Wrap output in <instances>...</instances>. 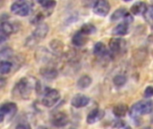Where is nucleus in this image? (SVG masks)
<instances>
[{"mask_svg": "<svg viewBox=\"0 0 153 129\" xmlns=\"http://www.w3.org/2000/svg\"><path fill=\"white\" fill-rule=\"evenodd\" d=\"M68 122H69L68 116L62 111L56 112V114H53V116L51 117V123L53 126L56 128H63L66 126Z\"/></svg>", "mask_w": 153, "mask_h": 129, "instance_id": "9", "label": "nucleus"}, {"mask_svg": "<svg viewBox=\"0 0 153 129\" xmlns=\"http://www.w3.org/2000/svg\"><path fill=\"white\" fill-rule=\"evenodd\" d=\"M17 112V105L14 102H6L0 108V121L4 122L6 117L13 118Z\"/></svg>", "mask_w": 153, "mask_h": 129, "instance_id": "5", "label": "nucleus"}, {"mask_svg": "<svg viewBox=\"0 0 153 129\" xmlns=\"http://www.w3.org/2000/svg\"><path fill=\"white\" fill-rule=\"evenodd\" d=\"M126 77L123 75H117L113 78V84L117 87H122L126 84Z\"/></svg>", "mask_w": 153, "mask_h": 129, "instance_id": "24", "label": "nucleus"}, {"mask_svg": "<svg viewBox=\"0 0 153 129\" xmlns=\"http://www.w3.org/2000/svg\"><path fill=\"white\" fill-rule=\"evenodd\" d=\"M38 3L46 11H50V9L52 10L56 6V2L53 1V0H39Z\"/></svg>", "mask_w": 153, "mask_h": 129, "instance_id": "22", "label": "nucleus"}, {"mask_svg": "<svg viewBox=\"0 0 153 129\" xmlns=\"http://www.w3.org/2000/svg\"><path fill=\"white\" fill-rule=\"evenodd\" d=\"M91 83H92V80L89 75H82L79 78L77 82V85L81 89H86L91 84Z\"/></svg>", "mask_w": 153, "mask_h": 129, "instance_id": "20", "label": "nucleus"}, {"mask_svg": "<svg viewBox=\"0 0 153 129\" xmlns=\"http://www.w3.org/2000/svg\"><path fill=\"white\" fill-rule=\"evenodd\" d=\"M105 116V112L104 110H100V109H95L93 110H91L89 115L87 116V123L90 125L95 124L98 121L101 120Z\"/></svg>", "mask_w": 153, "mask_h": 129, "instance_id": "10", "label": "nucleus"}, {"mask_svg": "<svg viewBox=\"0 0 153 129\" xmlns=\"http://www.w3.org/2000/svg\"><path fill=\"white\" fill-rule=\"evenodd\" d=\"M143 96L145 98H151L153 96V87L152 86H148L143 93Z\"/></svg>", "mask_w": 153, "mask_h": 129, "instance_id": "28", "label": "nucleus"}, {"mask_svg": "<svg viewBox=\"0 0 153 129\" xmlns=\"http://www.w3.org/2000/svg\"><path fill=\"white\" fill-rule=\"evenodd\" d=\"M80 31L86 35H91V34L96 32V27L91 23H85L81 27Z\"/></svg>", "mask_w": 153, "mask_h": 129, "instance_id": "23", "label": "nucleus"}, {"mask_svg": "<svg viewBox=\"0 0 153 129\" xmlns=\"http://www.w3.org/2000/svg\"><path fill=\"white\" fill-rule=\"evenodd\" d=\"M33 9V3L31 1H15L11 5V12L19 16L29 15Z\"/></svg>", "mask_w": 153, "mask_h": 129, "instance_id": "2", "label": "nucleus"}, {"mask_svg": "<svg viewBox=\"0 0 153 129\" xmlns=\"http://www.w3.org/2000/svg\"><path fill=\"white\" fill-rule=\"evenodd\" d=\"M141 129H152L150 127H145V128H143Z\"/></svg>", "mask_w": 153, "mask_h": 129, "instance_id": "32", "label": "nucleus"}, {"mask_svg": "<svg viewBox=\"0 0 153 129\" xmlns=\"http://www.w3.org/2000/svg\"><path fill=\"white\" fill-rule=\"evenodd\" d=\"M90 103V98L83 94H76L71 101L72 106L74 108H82Z\"/></svg>", "mask_w": 153, "mask_h": 129, "instance_id": "11", "label": "nucleus"}, {"mask_svg": "<svg viewBox=\"0 0 153 129\" xmlns=\"http://www.w3.org/2000/svg\"><path fill=\"white\" fill-rule=\"evenodd\" d=\"M127 13H128L127 10L124 7H121L113 13V14L110 17V20H111V22H117V21H120L121 19L125 20Z\"/></svg>", "mask_w": 153, "mask_h": 129, "instance_id": "19", "label": "nucleus"}, {"mask_svg": "<svg viewBox=\"0 0 153 129\" xmlns=\"http://www.w3.org/2000/svg\"><path fill=\"white\" fill-rule=\"evenodd\" d=\"M93 52L99 57H106L107 56H109V52L108 51L107 47L103 42H97L94 46Z\"/></svg>", "mask_w": 153, "mask_h": 129, "instance_id": "17", "label": "nucleus"}, {"mask_svg": "<svg viewBox=\"0 0 153 129\" xmlns=\"http://www.w3.org/2000/svg\"><path fill=\"white\" fill-rule=\"evenodd\" d=\"M128 110H129V109H128L127 105H126V104H118V105H116L113 108V114L117 118H123L127 114Z\"/></svg>", "mask_w": 153, "mask_h": 129, "instance_id": "18", "label": "nucleus"}, {"mask_svg": "<svg viewBox=\"0 0 153 129\" xmlns=\"http://www.w3.org/2000/svg\"><path fill=\"white\" fill-rule=\"evenodd\" d=\"M144 18H145L146 22L149 24H151V26L153 28V5L148 8L147 12L144 14Z\"/></svg>", "mask_w": 153, "mask_h": 129, "instance_id": "26", "label": "nucleus"}, {"mask_svg": "<svg viewBox=\"0 0 153 129\" xmlns=\"http://www.w3.org/2000/svg\"><path fill=\"white\" fill-rule=\"evenodd\" d=\"M13 68V63L8 60H2L0 63V74L5 75L11 72Z\"/></svg>", "mask_w": 153, "mask_h": 129, "instance_id": "21", "label": "nucleus"}, {"mask_svg": "<svg viewBox=\"0 0 153 129\" xmlns=\"http://www.w3.org/2000/svg\"><path fill=\"white\" fill-rule=\"evenodd\" d=\"M93 12L100 16H107L110 11V4L106 0H99L93 4Z\"/></svg>", "mask_w": 153, "mask_h": 129, "instance_id": "7", "label": "nucleus"}, {"mask_svg": "<svg viewBox=\"0 0 153 129\" xmlns=\"http://www.w3.org/2000/svg\"><path fill=\"white\" fill-rule=\"evenodd\" d=\"M20 24L15 22H10L8 21H4L1 22V35H4L5 37H8L10 34L15 33L19 31Z\"/></svg>", "mask_w": 153, "mask_h": 129, "instance_id": "8", "label": "nucleus"}, {"mask_svg": "<svg viewBox=\"0 0 153 129\" xmlns=\"http://www.w3.org/2000/svg\"><path fill=\"white\" fill-rule=\"evenodd\" d=\"M50 46H51V48L55 51H57V52H61L64 49V44H63V42L60 41V40H52L51 43H50Z\"/></svg>", "mask_w": 153, "mask_h": 129, "instance_id": "25", "label": "nucleus"}, {"mask_svg": "<svg viewBox=\"0 0 153 129\" xmlns=\"http://www.w3.org/2000/svg\"><path fill=\"white\" fill-rule=\"evenodd\" d=\"M88 42V35L82 33L81 31H77L72 38V43L76 47H82Z\"/></svg>", "mask_w": 153, "mask_h": 129, "instance_id": "13", "label": "nucleus"}, {"mask_svg": "<svg viewBox=\"0 0 153 129\" xmlns=\"http://www.w3.org/2000/svg\"><path fill=\"white\" fill-rule=\"evenodd\" d=\"M48 26L46 23H40L39 25H37L35 31L32 33V37L34 39H43L47 36L48 32Z\"/></svg>", "mask_w": 153, "mask_h": 129, "instance_id": "15", "label": "nucleus"}, {"mask_svg": "<svg viewBox=\"0 0 153 129\" xmlns=\"http://www.w3.org/2000/svg\"><path fill=\"white\" fill-rule=\"evenodd\" d=\"M112 127L115 128H124L126 127V123L125 121H122V120H117V121H114Z\"/></svg>", "mask_w": 153, "mask_h": 129, "instance_id": "29", "label": "nucleus"}, {"mask_svg": "<svg viewBox=\"0 0 153 129\" xmlns=\"http://www.w3.org/2000/svg\"><path fill=\"white\" fill-rule=\"evenodd\" d=\"M60 93L58 91L54 89H46L43 98L41 100V103L48 108L53 107L57 101L60 100Z\"/></svg>", "mask_w": 153, "mask_h": 129, "instance_id": "4", "label": "nucleus"}, {"mask_svg": "<svg viewBox=\"0 0 153 129\" xmlns=\"http://www.w3.org/2000/svg\"><path fill=\"white\" fill-rule=\"evenodd\" d=\"M148 6H147V4L145 2H142V1H139V2H135L132 6H131V13L134 15H141V14H145V13L147 12L148 10Z\"/></svg>", "mask_w": 153, "mask_h": 129, "instance_id": "12", "label": "nucleus"}, {"mask_svg": "<svg viewBox=\"0 0 153 129\" xmlns=\"http://www.w3.org/2000/svg\"><path fill=\"white\" fill-rule=\"evenodd\" d=\"M110 51L114 54H121L126 49V41L121 38H113L109 41Z\"/></svg>", "mask_w": 153, "mask_h": 129, "instance_id": "6", "label": "nucleus"}, {"mask_svg": "<svg viewBox=\"0 0 153 129\" xmlns=\"http://www.w3.org/2000/svg\"><path fill=\"white\" fill-rule=\"evenodd\" d=\"M153 110V101H140L134 104L130 110L129 113L131 117L136 118L138 116H143V115H147L152 113Z\"/></svg>", "mask_w": 153, "mask_h": 129, "instance_id": "1", "label": "nucleus"}, {"mask_svg": "<svg viewBox=\"0 0 153 129\" xmlns=\"http://www.w3.org/2000/svg\"><path fill=\"white\" fill-rule=\"evenodd\" d=\"M40 75L48 80H53L58 75V72L52 66H45L40 69Z\"/></svg>", "mask_w": 153, "mask_h": 129, "instance_id": "16", "label": "nucleus"}, {"mask_svg": "<svg viewBox=\"0 0 153 129\" xmlns=\"http://www.w3.org/2000/svg\"><path fill=\"white\" fill-rule=\"evenodd\" d=\"M130 31V27H129V23L123 22L121 23H119L118 25H117L113 31H112V34L115 36H125L126 34H128Z\"/></svg>", "mask_w": 153, "mask_h": 129, "instance_id": "14", "label": "nucleus"}, {"mask_svg": "<svg viewBox=\"0 0 153 129\" xmlns=\"http://www.w3.org/2000/svg\"><path fill=\"white\" fill-rule=\"evenodd\" d=\"M13 55V51L11 48H5L1 50V57H10Z\"/></svg>", "mask_w": 153, "mask_h": 129, "instance_id": "27", "label": "nucleus"}, {"mask_svg": "<svg viewBox=\"0 0 153 129\" xmlns=\"http://www.w3.org/2000/svg\"><path fill=\"white\" fill-rule=\"evenodd\" d=\"M37 129H49L48 128H47V127H43V126H40V127H39Z\"/></svg>", "mask_w": 153, "mask_h": 129, "instance_id": "31", "label": "nucleus"}, {"mask_svg": "<svg viewBox=\"0 0 153 129\" xmlns=\"http://www.w3.org/2000/svg\"><path fill=\"white\" fill-rule=\"evenodd\" d=\"M34 83L29 78H22L16 84V90L22 99H28L33 90Z\"/></svg>", "mask_w": 153, "mask_h": 129, "instance_id": "3", "label": "nucleus"}, {"mask_svg": "<svg viewBox=\"0 0 153 129\" xmlns=\"http://www.w3.org/2000/svg\"><path fill=\"white\" fill-rule=\"evenodd\" d=\"M15 129H31V127L28 123H21L16 126Z\"/></svg>", "mask_w": 153, "mask_h": 129, "instance_id": "30", "label": "nucleus"}]
</instances>
